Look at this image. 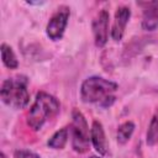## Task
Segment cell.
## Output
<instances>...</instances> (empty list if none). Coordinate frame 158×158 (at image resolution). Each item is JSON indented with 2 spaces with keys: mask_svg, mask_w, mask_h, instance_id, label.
<instances>
[{
  "mask_svg": "<svg viewBox=\"0 0 158 158\" xmlns=\"http://www.w3.org/2000/svg\"><path fill=\"white\" fill-rule=\"evenodd\" d=\"M69 132L72 135V148L77 153L88 152L91 142L90 128L85 116L79 109H73L72 111V123H70Z\"/></svg>",
  "mask_w": 158,
  "mask_h": 158,
  "instance_id": "obj_4",
  "label": "cell"
},
{
  "mask_svg": "<svg viewBox=\"0 0 158 158\" xmlns=\"http://www.w3.org/2000/svg\"><path fill=\"white\" fill-rule=\"evenodd\" d=\"M146 142L148 146H154L158 143V111H156L151 118L146 135Z\"/></svg>",
  "mask_w": 158,
  "mask_h": 158,
  "instance_id": "obj_13",
  "label": "cell"
},
{
  "mask_svg": "<svg viewBox=\"0 0 158 158\" xmlns=\"http://www.w3.org/2000/svg\"><path fill=\"white\" fill-rule=\"evenodd\" d=\"M70 16V9L65 5H62L57 9V11L52 15L49 19L47 26H46V35L52 41H59L62 40L64 31L68 25V20Z\"/></svg>",
  "mask_w": 158,
  "mask_h": 158,
  "instance_id": "obj_5",
  "label": "cell"
},
{
  "mask_svg": "<svg viewBox=\"0 0 158 158\" xmlns=\"http://www.w3.org/2000/svg\"><path fill=\"white\" fill-rule=\"evenodd\" d=\"M0 158H7V156L5 154V152H1L0 153Z\"/></svg>",
  "mask_w": 158,
  "mask_h": 158,
  "instance_id": "obj_15",
  "label": "cell"
},
{
  "mask_svg": "<svg viewBox=\"0 0 158 158\" xmlns=\"http://www.w3.org/2000/svg\"><path fill=\"white\" fill-rule=\"evenodd\" d=\"M28 79L26 75H16L7 78L1 83L0 99L1 101L12 109H25L30 102Z\"/></svg>",
  "mask_w": 158,
  "mask_h": 158,
  "instance_id": "obj_3",
  "label": "cell"
},
{
  "mask_svg": "<svg viewBox=\"0 0 158 158\" xmlns=\"http://www.w3.org/2000/svg\"><path fill=\"white\" fill-rule=\"evenodd\" d=\"M90 141L94 149L100 156H106L109 153V143L105 136L104 126L100 121L94 120L90 127Z\"/></svg>",
  "mask_w": 158,
  "mask_h": 158,
  "instance_id": "obj_8",
  "label": "cell"
},
{
  "mask_svg": "<svg viewBox=\"0 0 158 158\" xmlns=\"http://www.w3.org/2000/svg\"><path fill=\"white\" fill-rule=\"evenodd\" d=\"M144 9L142 14V28L144 31L152 32L158 28V0L144 2Z\"/></svg>",
  "mask_w": 158,
  "mask_h": 158,
  "instance_id": "obj_9",
  "label": "cell"
},
{
  "mask_svg": "<svg viewBox=\"0 0 158 158\" xmlns=\"http://www.w3.org/2000/svg\"><path fill=\"white\" fill-rule=\"evenodd\" d=\"M109 20L110 14L107 10L102 9L93 20V33H94V42L95 46L102 48L107 40H109Z\"/></svg>",
  "mask_w": 158,
  "mask_h": 158,
  "instance_id": "obj_6",
  "label": "cell"
},
{
  "mask_svg": "<svg viewBox=\"0 0 158 158\" xmlns=\"http://www.w3.org/2000/svg\"><path fill=\"white\" fill-rule=\"evenodd\" d=\"M117 83L99 75L86 78L80 85V98L83 102L98 104L102 109L110 107L115 102L114 93L117 90Z\"/></svg>",
  "mask_w": 158,
  "mask_h": 158,
  "instance_id": "obj_1",
  "label": "cell"
},
{
  "mask_svg": "<svg viewBox=\"0 0 158 158\" xmlns=\"http://www.w3.org/2000/svg\"><path fill=\"white\" fill-rule=\"evenodd\" d=\"M59 110L60 104L57 98L46 91H40L27 114V125L33 131H40L47 121L58 115Z\"/></svg>",
  "mask_w": 158,
  "mask_h": 158,
  "instance_id": "obj_2",
  "label": "cell"
},
{
  "mask_svg": "<svg viewBox=\"0 0 158 158\" xmlns=\"http://www.w3.org/2000/svg\"><path fill=\"white\" fill-rule=\"evenodd\" d=\"M89 158H100V157H98V156H90Z\"/></svg>",
  "mask_w": 158,
  "mask_h": 158,
  "instance_id": "obj_16",
  "label": "cell"
},
{
  "mask_svg": "<svg viewBox=\"0 0 158 158\" xmlns=\"http://www.w3.org/2000/svg\"><path fill=\"white\" fill-rule=\"evenodd\" d=\"M131 17V9L127 6H118L116 9L115 12V17H114V22H112V27L110 31L111 38L115 42H120L125 35V30L126 26L130 21Z\"/></svg>",
  "mask_w": 158,
  "mask_h": 158,
  "instance_id": "obj_7",
  "label": "cell"
},
{
  "mask_svg": "<svg viewBox=\"0 0 158 158\" xmlns=\"http://www.w3.org/2000/svg\"><path fill=\"white\" fill-rule=\"evenodd\" d=\"M0 52H1V60L4 63V65L9 69H16L19 67V62L16 58L15 52L12 51V48L6 44V43H1L0 47Z\"/></svg>",
  "mask_w": 158,
  "mask_h": 158,
  "instance_id": "obj_11",
  "label": "cell"
},
{
  "mask_svg": "<svg viewBox=\"0 0 158 158\" xmlns=\"http://www.w3.org/2000/svg\"><path fill=\"white\" fill-rule=\"evenodd\" d=\"M14 158H41L37 153L28 149H17L14 152Z\"/></svg>",
  "mask_w": 158,
  "mask_h": 158,
  "instance_id": "obj_14",
  "label": "cell"
},
{
  "mask_svg": "<svg viewBox=\"0 0 158 158\" xmlns=\"http://www.w3.org/2000/svg\"><path fill=\"white\" fill-rule=\"evenodd\" d=\"M68 136H69V130L68 127H63L58 131H56L49 139L47 141V146L52 149H62L68 142Z\"/></svg>",
  "mask_w": 158,
  "mask_h": 158,
  "instance_id": "obj_10",
  "label": "cell"
},
{
  "mask_svg": "<svg viewBox=\"0 0 158 158\" xmlns=\"http://www.w3.org/2000/svg\"><path fill=\"white\" fill-rule=\"evenodd\" d=\"M135 131V123L132 121H126L122 122L117 127V133H116V139L120 144H126L130 138L132 137V133Z\"/></svg>",
  "mask_w": 158,
  "mask_h": 158,
  "instance_id": "obj_12",
  "label": "cell"
}]
</instances>
